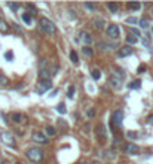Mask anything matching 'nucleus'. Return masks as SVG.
<instances>
[{"label":"nucleus","mask_w":153,"mask_h":164,"mask_svg":"<svg viewBox=\"0 0 153 164\" xmlns=\"http://www.w3.org/2000/svg\"><path fill=\"white\" fill-rule=\"evenodd\" d=\"M27 158H28L30 161H33V163H40L42 158H43V152H42V149H39V148H30V149L27 151Z\"/></svg>","instance_id":"nucleus-1"},{"label":"nucleus","mask_w":153,"mask_h":164,"mask_svg":"<svg viewBox=\"0 0 153 164\" xmlns=\"http://www.w3.org/2000/svg\"><path fill=\"white\" fill-rule=\"evenodd\" d=\"M0 140H2L6 146L15 148V137H14L12 133H9V131H0Z\"/></svg>","instance_id":"nucleus-2"},{"label":"nucleus","mask_w":153,"mask_h":164,"mask_svg":"<svg viewBox=\"0 0 153 164\" xmlns=\"http://www.w3.org/2000/svg\"><path fill=\"white\" fill-rule=\"evenodd\" d=\"M40 27H42L46 33H49V35H55V33H57V28H55L54 22H52L51 19H48V18L40 19Z\"/></svg>","instance_id":"nucleus-3"},{"label":"nucleus","mask_w":153,"mask_h":164,"mask_svg":"<svg viewBox=\"0 0 153 164\" xmlns=\"http://www.w3.org/2000/svg\"><path fill=\"white\" fill-rule=\"evenodd\" d=\"M107 36L110 37V39H119L120 36V28L116 25V24H110L109 27H107Z\"/></svg>","instance_id":"nucleus-4"},{"label":"nucleus","mask_w":153,"mask_h":164,"mask_svg":"<svg viewBox=\"0 0 153 164\" xmlns=\"http://www.w3.org/2000/svg\"><path fill=\"white\" fill-rule=\"evenodd\" d=\"M31 137H33V140L36 143H40V145H46L48 143V137L45 134H42L40 131H34L31 134Z\"/></svg>","instance_id":"nucleus-5"},{"label":"nucleus","mask_w":153,"mask_h":164,"mask_svg":"<svg viewBox=\"0 0 153 164\" xmlns=\"http://www.w3.org/2000/svg\"><path fill=\"white\" fill-rule=\"evenodd\" d=\"M79 40L86 45V46H89L91 43H92V36L88 33V32H80V35H79Z\"/></svg>","instance_id":"nucleus-6"},{"label":"nucleus","mask_w":153,"mask_h":164,"mask_svg":"<svg viewBox=\"0 0 153 164\" xmlns=\"http://www.w3.org/2000/svg\"><path fill=\"white\" fill-rule=\"evenodd\" d=\"M51 88H52L51 81H40V82H39V92H40V94L49 91Z\"/></svg>","instance_id":"nucleus-7"},{"label":"nucleus","mask_w":153,"mask_h":164,"mask_svg":"<svg viewBox=\"0 0 153 164\" xmlns=\"http://www.w3.org/2000/svg\"><path fill=\"white\" fill-rule=\"evenodd\" d=\"M113 122H115L118 127L122 126V122H123V112H122V110H116V112L113 113Z\"/></svg>","instance_id":"nucleus-8"},{"label":"nucleus","mask_w":153,"mask_h":164,"mask_svg":"<svg viewBox=\"0 0 153 164\" xmlns=\"http://www.w3.org/2000/svg\"><path fill=\"white\" fill-rule=\"evenodd\" d=\"M125 152L128 154V155H135L140 152V148L135 145V143H128L126 148H125Z\"/></svg>","instance_id":"nucleus-9"},{"label":"nucleus","mask_w":153,"mask_h":164,"mask_svg":"<svg viewBox=\"0 0 153 164\" xmlns=\"http://www.w3.org/2000/svg\"><path fill=\"white\" fill-rule=\"evenodd\" d=\"M132 54V48H129V46H120L119 49H118V57H128V55Z\"/></svg>","instance_id":"nucleus-10"},{"label":"nucleus","mask_w":153,"mask_h":164,"mask_svg":"<svg viewBox=\"0 0 153 164\" xmlns=\"http://www.w3.org/2000/svg\"><path fill=\"white\" fill-rule=\"evenodd\" d=\"M11 119H12L14 122H17V124H19V122H22V121L25 119V116H24L22 113H19V112H14V113L11 115Z\"/></svg>","instance_id":"nucleus-11"},{"label":"nucleus","mask_w":153,"mask_h":164,"mask_svg":"<svg viewBox=\"0 0 153 164\" xmlns=\"http://www.w3.org/2000/svg\"><path fill=\"white\" fill-rule=\"evenodd\" d=\"M97 136L100 140H106V128L103 124H98L97 126Z\"/></svg>","instance_id":"nucleus-12"},{"label":"nucleus","mask_w":153,"mask_h":164,"mask_svg":"<svg viewBox=\"0 0 153 164\" xmlns=\"http://www.w3.org/2000/svg\"><path fill=\"white\" fill-rule=\"evenodd\" d=\"M109 82H110V84H112V87H113V88H116V90H119L120 87H122V81H120L119 78L112 76V78L109 79Z\"/></svg>","instance_id":"nucleus-13"},{"label":"nucleus","mask_w":153,"mask_h":164,"mask_svg":"<svg viewBox=\"0 0 153 164\" xmlns=\"http://www.w3.org/2000/svg\"><path fill=\"white\" fill-rule=\"evenodd\" d=\"M104 24H106V22H104V19L103 18H95L94 19V27H95L97 30H101L103 27H104Z\"/></svg>","instance_id":"nucleus-14"},{"label":"nucleus","mask_w":153,"mask_h":164,"mask_svg":"<svg viewBox=\"0 0 153 164\" xmlns=\"http://www.w3.org/2000/svg\"><path fill=\"white\" fill-rule=\"evenodd\" d=\"M8 30H9V24H8L6 21L0 19V32H2V33H6Z\"/></svg>","instance_id":"nucleus-15"},{"label":"nucleus","mask_w":153,"mask_h":164,"mask_svg":"<svg viewBox=\"0 0 153 164\" xmlns=\"http://www.w3.org/2000/svg\"><path fill=\"white\" fill-rule=\"evenodd\" d=\"M128 87H129L131 90H137V88H140V87H141V81H140V79H135V81H132Z\"/></svg>","instance_id":"nucleus-16"},{"label":"nucleus","mask_w":153,"mask_h":164,"mask_svg":"<svg viewBox=\"0 0 153 164\" xmlns=\"http://www.w3.org/2000/svg\"><path fill=\"white\" fill-rule=\"evenodd\" d=\"M125 40H126V43H129V45H135L137 42H138V39H137L135 36H132V35H128Z\"/></svg>","instance_id":"nucleus-17"},{"label":"nucleus","mask_w":153,"mask_h":164,"mask_svg":"<svg viewBox=\"0 0 153 164\" xmlns=\"http://www.w3.org/2000/svg\"><path fill=\"white\" fill-rule=\"evenodd\" d=\"M107 8H109V11H110L112 14H116V12H118V8H119V6H118L116 3H107Z\"/></svg>","instance_id":"nucleus-18"},{"label":"nucleus","mask_w":153,"mask_h":164,"mask_svg":"<svg viewBox=\"0 0 153 164\" xmlns=\"http://www.w3.org/2000/svg\"><path fill=\"white\" fill-rule=\"evenodd\" d=\"M128 8H129V9H132V11H138V9L141 8V5H140V3H137V2H129V3H128Z\"/></svg>","instance_id":"nucleus-19"},{"label":"nucleus","mask_w":153,"mask_h":164,"mask_svg":"<svg viewBox=\"0 0 153 164\" xmlns=\"http://www.w3.org/2000/svg\"><path fill=\"white\" fill-rule=\"evenodd\" d=\"M138 24H140V27H141V28H147V27H149V19H147V18H141L140 21H138Z\"/></svg>","instance_id":"nucleus-20"},{"label":"nucleus","mask_w":153,"mask_h":164,"mask_svg":"<svg viewBox=\"0 0 153 164\" xmlns=\"http://www.w3.org/2000/svg\"><path fill=\"white\" fill-rule=\"evenodd\" d=\"M22 21H24L25 24H31V15H30L28 12L22 14Z\"/></svg>","instance_id":"nucleus-21"},{"label":"nucleus","mask_w":153,"mask_h":164,"mask_svg":"<svg viewBox=\"0 0 153 164\" xmlns=\"http://www.w3.org/2000/svg\"><path fill=\"white\" fill-rule=\"evenodd\" d=\"M91 76L95 79V81H98L100 78H101V73H100V70H97V69H94L92 72H91Z\"/></svg>","instance_id":"nucleus-22"},{"label":"nucleus","mask_w":153,"mask_h":164,"mask_svg":"<svg viewBox=\"0 0 153 164\" xmlns=\"http://www.w3.org/2000/svg\"><path fill=\"white\" fill-rule=\"evenodd\" d=\"M70 58H71V61H73L74 64H77V63H79V57H77V54H76L74 51H71V52H70Z\"/></svg>","instance_id":"nucleus-23"},{"label":"nucleus","mask_w":153,"mask_h":164,"mask_svg":"<svg viewBox=\"0 0 153 164\" xmlns=\"http://www.w3.org/2000/svg\"><path fill=\"white\" fill-rule=\"evenodd\" d=\"M8 84H9L8 78L3 76V75H0V87H5V85H8Z\"/></svg>","instance_id":"nucleus-24"},{"label":"nucleus","mask_w":153,"mask_h":164,"mask_svg":"<svg viewBox=\"0 0 153 164\" xmlns=\"http://www.w3.org/2000/svg\"><path fill=\"white\" fill-rule=\"evenodd\" d=\"M55 133H57V130L54 127H51V126L46 127V134H48V136H55Z\"/></svg>","instance_id":"nucleus-25"},{"label":"nucleus","mask_w":153,"mask_h":164,"mask_svg":"<svg viewBox=\"0 0 153 164\" xmlns=\"http://www.w3.org/2000/svg\"><path fill=\"white\" fill-rule=\"evenodd\" d=\"M57 110H58L60 113H66V112H67V109H66V105H64V103H60V105L57 106Z\"/></svg>","instance_id":"nucleus-26"},{"label":"nucleus","mask_w":153,"mask_h":164,"mask_svg":"<svg viewBox=\"0 0 153 164\" xmlns=\"http://www.w3.org/2000/svg\"><path fill=\"white\" fill-rule=\"evenodd\" d=\"M98 46H100L101 49H109V46H110V48H115V45H109V43H106V42H100Z\"/></svg>","instance_id":"nucleus-27"},{"label":"nucleus","mask_w":153,"mask_h":164,"mask_svg":"<svg viewBox=\"0 0 153 164\" xmlns=\"http://www.w3.org/2000/svg\"><path fill=\"white\" fill-rule=\"evenodd\" d=\"M8 6H9L12 11H18V9L21 8V5H18V3H8Z\"/></svg>","instance_id":"nucleus-28"},{"label":"nucleus","mask_w":153,"mask_h":164,"mask_svg":"<svg viewBox=\"0 0 153 164\" xmlns=\"http://www.w3.org/2000/svg\"><path fill=\"white\" fill-rule=\"evenodd\" d=\"M5 58H6L8 61H12V60H14V52H12V51H8V52L5 54Z\"/></svg>","instance_id":"nucleus-29"},{"label":"nucleus","mask_w":153,"mask_h":164,"mask_svg":"<svg viewBox=\"0 0 153 164\" xmlns=\"http://www.w3.org/2000/svg\"><path fill=\"white\" fill-rule=\"evenodd\" d=\"M115 73L118 75V78H119L120 81H122V79H123V76H125V75H123V72H122V69H119V67H118V69H115Z\"/></svg>","instance_id":"nucleus-30"},{"label":"nucleus","mask_w":153,"mask_h":164,"mask_svg":"<svg viewBox=\"0 0 153 164\" xmlns=\"http://www.w3.org/2000/svg\"><path fill=\"white\" fill-rule=\"evenodd\" d=\"M85 8L89 9V11H94L97 8V3H85Z\"/></svg>","instance_id":"nucleus-31"},{"label":"nucleus","mask_w":153,"mask_h":164,"mask_svg":"<svg viewBox=\"0 0 153 164\" xmlns=\"http://www.w3.org/2000/svg\"><path fill=\"white\" fill-rule=\"evenodd\" d=\"M126 137H129V139H137L138 136H137L134 131H128V133H126Z\"/></svg>","instance_id":"nucleus-32"},{"label":"nucleus","mask_w":153,"mask_h":164,"mask_svg":"<svg viewBox=\"0 0 153 164\" xmlns=\"http://www.w3.org/2000/svg\"><path fill=\"white\" fill-rule=\"evenodd\" d=\"M135 22H138V19L135 17H131V18L126 19V24H135Z\"/></svg>","instance_id":"nucleus-33"},{"label":"nucleus","mask_w":153,"mask_h":164,"mask_svg":"<svg viewBox=\"0 0 153 164\" xmlns=\"http://www.w3.org/2000/svg\"><path fill=\"white\" fill-rule=\"evenodd\" d=\"M83 54H85V55H88V57H91V55H92V49L86 46V48H83Z\"/></svg>","instance_id":"nucleus-34"},{"label":"nucleus","mask_w":153,"mask_h":164,"mask_svg":"<svg viewBox=\"0 0 153 164\" xmlns=\"http://www.w3.org/2000/svg\"><path fill=\"white\" fill-rule=\"evenodd\" d=\"M73 94H74V87L71 85V87L68 88V91H67V95H68V97H73Z\"/></svg>","instance_id":"nucleus-35"},{"label":"nucleus","mask_w":153,"mask_h":164,"mask_svg":"<svg viewBox=\"0 0 153 164\" xmlns=\"http://www.w3.org/2000/svg\"><path fill=\"white\" fill-rule=\"evenodd\" d=\"M131 33H132V35H135V36H143V35H141V33H140V30H137V28H131Z\"/></svg>","instance_id":"nucleus-36"},{"label":"nucleus","mask_w":153,"mask_h":164,"mask_svg":"<svg viewBox=\"0 0 153 164\" xmlns=\"http://www.w3.org/2000/svg\"><path fill=\"white\" fill-rule=\"evenodd\" d=\"M141 37H143V43H144L146 46H149V37L146 36V35H144V36H141Z\"/></svg>","instance_id":"nucleus-37"},{"label":"nucleus","mask_w":153,"mask_h":164,"mask_svg":"<svg viewBox=\"0 0 153 164\" xmlns=\"http://www.w3.org/2000/svg\"><path fill=\"white\" fill-rule=\"evenodd\" d=\"M144 72H146V66H144V64L138 66V73H144Z\"/></svg>","instance_id":"nucleus-38"},{"label":"nucleus","mask_w":153,"mask_h":164,"mask_svg":"<svg viewBox=\"0 0 153 164\" xmlns=\"http://www.w3.org/2000/svg\"><path fill=\"white\" fill-rule=\"evenodd\" d=\"M94 115H95V110H94V109H89V110H88V118H92Z\"/></svg>","instance_id":"nucleus-39"},{"label":"nucleus","mask_w":153,"mask_h":164,"mask_svg":"<svg viewBox=\"0 0 153 164\" xmlns=\"http://www.w3.org/2000/svg\"><path fill=\"white\" fill-rule=\"evenodd\" d=\"M147 122L153 126V113H152V115H149V118H147Z\"/></svg>","instance_id":"nucleus-40"},{"label":"nucleus","mask_w":153,"mask_h":164,"mask_svg":"<svg viewBox=\"0 0 153 164\" xmlns=\"http://www.w3.org/2000/svg\"><path fill=\"white\" fill-rule=\"evenodd\" d=\"M91 164H101V163H98V161H92Z\"/></svg>","instance_id":"nucleus-41"},{"label":"nucleus","mask_w":153,"mask_h":164,"mask_svg":"<svg viewBox=\"0 0 153 164\" xmlns=\"http://www.w3.org/2000/svg\"><path fill=\"white\" fill-rule=\"evenodd\" d=\"M0 164H9V163H8V161H2Z\"/></svg>","instance_id":"nucleus-42"},{"label":"nucleus","mask_w":153,"mask_h":164,"mask_svg":"<svg viewBox=\"0 0 153 164\" xmlns=\"http://www.w3.org/2000/svg\"><path fill=\"white\" fill-rule=\"evenodd\" d=\"M152 33H153V28H152Z\"/></svg>","instance_id":"nucleus-43"},{"label":"nucleus","mask_w":153,"mask_h":164,"mask_svg":"<svg viewBox=\"0 0 153 164\" xmlns=\"http://www.w3.org/2000/svg\"><path fill=\"white\" fill-rule=\"evenodd\" d=\"M120 164H125V163H120Z\"/></svg>","instance_id":"nucleus-44"},{"label":"nucleus","mask_w":153,"mask_h":164,"mask_svg":"<svg viewBox=\"0 0 153 164\" xmlns=\"http://www.w3.org/2000/svg\"><path fill=\"white\" fill-rule=\"evenodd\" d=\"M18 164H19V163H18Z\"/></svg>","instance_id":"nucleus-45"}]
</instances>
